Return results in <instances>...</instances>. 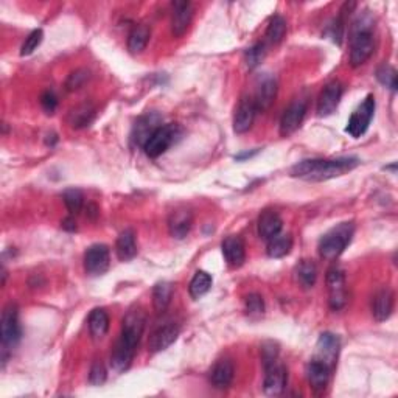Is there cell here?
I'll use <instances>...</instances> for the list:
<instances>
[{"label":"cell","instance_id":"60d3db41","mask_svg":"<svg viewBox=\"0 0 398 398\" xmlns=\"http://www.w3.org/2000/svg\"><path fill=\"white\" fill-rule=\"evenodd\" d=\"M41 104H43L44 111L47 114H53L58 106V98L53 91H45L43 93V97H41Z\"/></svg>","mask_w":398,"mask_h":398},{"label":"cell","instance_id":"52a82bcc","mask_svg":"<svg viewBox=\"0 0 398 398\" xmlns=\"http://www.w3.org/2000/svg\"><path fill=\"white\" fill-rule=\"evenodd\" d=\"M373 115H375V97H373V95H367L364 102L350 115L346 128L347 134L352 135L353 139H360L361 135H364L367 129H369Z\"/></svg>","mask_w":398,"mask_h":398},{"label":"cell","instance_id":"484cf974","mask_svg":"<svg viewBox=\"0 0 398 398\" xmlns=\"http://www.w3.org/2000/svg\"><path fill=\"white\" fill-rule=\"evenodd\" d=\"M89 331L95 341L103 340L106 333L109 331V316L103 308H95V310L89 314L87 319Z\"/></svg>","mask_w":398,"mask_h":398},{"label":"cell","instance_id":"e0dca14e","mask_svg":"<svg viewBox=\"0 0 398 398\" xmlns=\"http://www.w3.org/2000/svg\"><path fill=\"white\" fill-rule=\"evenodd\" d=\"M257 108L252 97H243L236 106L235 117H234V131L236 134H245L252 128L255 115H257Z\"/></svg>","mask_w":398,"mask_h":398},{"label":"cell","instance_id":"836d02e7","mask_svg":"<svg viewBox=\"0 0 398 398\" xmlns=\"http://www.w3.org/2000/svg\"><path fill=\"white\" fill-rule=\"evenodd\" d=\"M63 198L65 207H67V210L72 213V215H76V213L81 212L82 204H85V196H82L78 188L65 190Z\"/></svg>","mask_w":398,"mask_h":398},{"label":"cell","instance_id":"5b68a950","mask_svg":"<svg viewBox=\"0 0 398 398\" xmlns=\"http://www.w3.org/2000/svg\"><path fill=\"white\" fill-rule=\"evenodd\" d=\"M182 134V129L179 128V124L176 123H168L162 124L156 133H154L144 146L145 154L148 157L156 159L159 156H162L164 153H167L170 150L171 145H175L177 140H179Z\"/></svg>","mask_w":398,"mask_h":398},{"label":"cell","instance_id":"7c38bea8","mask_svg":"<svg viewBox=\"0 0 398 398\" xmlns=\"http://www.w3.org/2000/svg\"><path fill=\"white\" fill-rule=\"evenodd\" d=\"M340 350H341L340 338L330 333V331H325V333L319 336L316 344V356H314V358L322 361L324 364H327L331 371H333L338 356H340Z\"/></svg>","mask_w":398,"mask_h":398},{"label":"cell","instance_id":"83f0119b","mask_svg":"<svg viewBox=\"0 0 398 398\" xmlns=\"http://www.w3.org/2000/svg\"><path fill=\"white\" fill-rule=\"evenodd\" d=\"M93 118H95L93 106L91 103H82V104H78L76 108L70 111L69 123L72 128L81 129V128L89 126V124L92 123Z\"/></svg>","mask_w":398,"mask_h":398},{"label":"cell","instance_id":"7402d4cb","mask_svg":"<svg viewBox=\"0 0 398 398\" xmlns=\"http://www.w3.org/2000/svg\"><path fill=\"white\" fill-rule=\"evenodd\" d=\"M235 375L234 362L230 360H219L210 371V383L215 389H228Z\"/></svg>","mask_w":398,"mask_h":398},{"label":"cell","instance_id":"7bdbcfd3","mask_svg":"<svg viewBox=\"0 0 398 398\" xmlns=\"http://www.w3.org/2000/svg\"><path fill=\"white\" fill-rule=\"evenodd\" d=\"M257 153H258V150H255L252 153H243V154H239V156H235V159L236 160H245V159L251 157V156H254V154H257Z\"/></svg>","mask_w":398,"mask_h":398},{"label":"cell","instance_id":"d4e9b609","mask_svg":"<svg viewBox=\"0 0 398 398\" xmlns=\"http://www.w3.org/2000/svg\"><path fill=\"white\" fill-rule=\"evenodd\" d=\"M115 254L120 261H129L137 255V243L133 229L123 230L115 241Z\"/></svg>","mask_w":398,"mask_h":398},{"label":"cell","instance_id":"e575fe53","mask_svg":"<svg viewBox=\"0 0 398 398\" xmlns=\"http://www.w3.org/2000/svg\"><path fill=\"white\" fill-rule=\"evenodd\" d=\"M377 78L383 86L389 87L392 92L397 91V87H398L397 72H395V69L392 67V65H389V64L379 65L378 70H377Z\"/></svg>","mask_w":398,"mask_h":398},{"label":"cell","instance_id":"9c48e42d","mask_svg":"<svg viewBox=\"0 0 398 398\" xmlns=\"http://www.w3.org/2000/svg\"><path fill=\"white\" fill-rule=\"evenodd\" d=\"M327 287H329V304L331 310H341L347 304L346 277L340 268H331L327 272Z\"/></svg>","mask_w":398,"mask_h":398},{"label":"cell","instance_id":"d6986e66","mask_svg":"<svg viewBox=\"0 0 398 398\" xmlns=\"http://www.w3.org/2000/svg\"><path fill=\"white\" fill-rule=\"evenodd\" d=\"M193 225V213L186 207H179L170 213L168 232L176 240H184L190 234Z\"/></svg>","mask_w":398,"mask_h":398},{"label":"cell","instance_id":"44dd1931","mask_svg":"<svg viewBox=\"0 0 398 398\" xmlns=\"http://www.w3.org/2000/svg\"><path fill=\"white\" fill-rule=\"evenodd\" d=\"M394 299L395 296L388 287L377 291L372 299V314L375 320L383 322V320H388L390 318L392 311H394Z\"/></svg>","mask_w":398,"mask_h":398},{"label":"cell","instance_id":"4316f807","mask_svg":"<svg viewBox=\"0 0 398 398\" xmlns=\"http://www.w3.org/2000/svg\"><path fill=\"white\" fill-rule=\"evenodd\" d=\"M296 282L304 289H310L318 280V268L311 260H302L294 271Z\"/></svg>","mask_w":398,"mask_h":398},{"label":"cell","instance_id":"8992f818","mask_svg":"<svg viewBox=\"0 0 398 398\" xmlns=\"http://www.w3.org/2000/svg\"><path fill=\"white\" fill-rule=\"evenodd\" d=\"M22 338V329L19 324V311L14 304L3 308L2 319H0V340H2L3 353L14 349Z\"/></svg>","mask_w":398,"mask_h":398},{"label":"cell","instance_id":"ba28073f","mask_svg":"<svg viewBox=\"0 0 398 398\" xmlns=\"http://www.w3.org/2000/svg\"><path fill=\"white\" fill-rule=\"evenodd\" d=\"M265 372H266L263 382L265 394L269 397L282 395L288 383L287 367L276 360L268 362V364H265Z\"/></svg>","mask_w":398,"mask_h":398},{"label":"cell","instance_id":"4fadbf2b","mask_svg":"<svg viewBox=\"0 0 398 398\" xmlns=\"http://www.w3.org/2000/svg\"><path fill=\"white\" fill-rule=\"evenodd\" d=\"M276 97H277V80L268 74L260 76L252 97L257 111L269 109L271 104L276 102Z\"/></svg>","mask_w":398,"mask_h":398},{"label":"cell","instance_id":"4dcf8cb0","mask_svg":"<svg viewBox=\"0 0 398 398\" xmlns=\"http://www.w3.org/2000/svg\"><path fill=\"white\" fill-rule=\"evenodd\" d=\"M171 297H173V285L168 282H159L153 289V305L156 311L162 313L167 310Z\"/></svg>","mask_w":398,"mask_h":398},{"label":"cell","instance_id":"8d00e7d4","mask_svg":"<svg viewBox=\"0 0 398 398\" xmlns=\"http://www.w3.org/2000/svg\"><path fill=\"white\" fill-rule=\"evenodd\" d=\"M89 78H91V72H89L87 69L75 70V72H72V74L69 75L67 81H65V89H67L69 92L78 91V89H81L82 86L86 85V82L89 81Z\"/></svg>","mask_w":398,"mask_h":398},{"label":"cell","instance_id":"9a60e30c","mask_svg":"<svg viewBox=\"0 0 398 398\" xmlns=\"http://www.w3.org/2000/svg\"><path fill=\"white\" fill-rule=\"evenodd\" d=\"M307 115V102L305 100H296L285 109L280 120V134L283 137L294 134L300 128L302 122Z\"/></svg>","mask_w":398,"mask_h":398},{"label":"cell","instance_id":"277c9868","mask_svg":"<svg viewBox=\"0 0 398 398\" xmlns=\"http://www.w3.org/2000/svg\"><path fill=\"white\" fill-rule=\"evenodd\" d=\"M145 324H146V313L144 311V308L140 307L131 308L126 313V316L123 318L122 333L118 336L115 344L124 347L133 353L137 352L142 335H144L145 331Z\"/></svg>","mask_w":398,"mask_h":398},{"label":"cell","instance_id":"2e32d148","mask_svg":"<svg viewBox=\"0 0 398 398\" xmlns=\"http://www.w3.org/2000/svg\"><path fill=\"white\" fill-rule=\"evenodd\" d=\"M342 97V85L340 81H331L324 87L318 100V115L329 117L336 112Z\"/></svg>","mask_w":398,"mask_h":398},{"label":"cell","instance_id":"f1b7e54d","mask_svg":"<svg viewBox=\"0 0 398 398\" xmlns=\"http://www.w3.org/2000/svg\"><path fill=\"white\" fill-rule=\"evenodd\" d=\"M151 36V30L146 25H135L131 30L129 36H128V50L134 55L142 53L145 50V47L150 41Z\"/></svg>","mask_w":398,"mask_h":398},{"label":"cell","instance_id":"6da1fadb","mask_svg":"<svg viewBox=\"0 0 398 398\" xmlns=\"http://www.w3.org/2000/svg\"><path fill=\"white\" fill-rule=\"evenodd\" d=\"M358 157H338V159H308L296 164L291 168V176L310 182H322L335 179L358 167Z\"/></svg>","mask_w":398,"mask_h":398},{"label":"cell","instance_id":"ac0fdd59","mask_svg":"<svg viewBox=\"0 0 398 398\" xmlns=\"http://www.w3.org/2000/svg\"><path fill=\"white\" fill-rule=\"evenodd\" d=\"M193 19V5L187 0H179L173 3V16H171V32L176 38H181L187 33V30Z\"/></svg>","mask_w":398,"mask_h":398},{"label":"cell","instance_id":"30bf717a","mask_svg":"<svg viewBox=\"0 0 398 398\" xmlns=\"http://www.w3.org/2000/svg\"><path fill=\"white\" fill-rule=\"evenodd\" d=\"M162 126V117L157 112H146L142 117L137 118V122L134 123L133 133H131V142L135 146L144 148L148 139L156 133V131Z\"/></svg>","mask_w":398,"mask_h":398},{"label":"cell","instance_id":"603a6c76","mask_svg":"<svg viewBox=\"0 0 398 398\" xmlns=\"http://www.w3.org/2000/svg\"><path fill=\"white\" fill-rule=\"evenodd\" d=\"M283 221L280 215L274 210H265L258 218V235L261 240L269 241L272 236L282 232Z\"/></svg>","mask_w":398,"mask_h":398},{"label":"cell","instance_id":"b9f144b4","mask_svg":"<svg viewBox=\"0 0 398 398\" xmlns=\"http://www.w3.org/2000/svg\"><path fill=\"white\" fill-rule=\"evenodd\" d=\"M63 229L64 230H69V232H74L76 230V223L74 218H65L63 221Z\"/></svg>","mask_w":398,"mask_h":398},{"label":"cell","instance_id":"f546056e","mask_svg":"<svg viewBox=\"0 0 398 398\" xmlns=\"http://www.w3.org/2000/svg\"><path fill=\"white\" fill-rule=\"evenodd\" d=\"M293 249V239L289 234H278L268 241V247L266 252L271 258H282L285 255H288Z\"/></svg>","mask_w":398,"mask_h":398},{"label":"cell","instance_id":"d590c367","mask_svg":"<svg viewBox=\"0 0 398 398\" xmlns=\"http://www.w3.org/2000/svg\"><path fill=\"white\" fill-rule=\"evenodd\" d=\"M266 56V45L265 43L254 44L251 49H247L245 53V61L249 69L258 67Z\"/></svg>","mask_w":398,"mask_h":398},{"label":"cell","instance_id":"cb8c5ba5","mask_svg":"<svg viewBox=\"0 0 398 398\" xmlns=\"http://www.w3.org/2000/svg\"><path fill=\"white\" fill-rule=\"evenodd\" d=\"M330 375H331V369L327 364H324L322 361L314 358L308 362L307 377H308V383L311 384V388L314 390H324L330 382Z\"/></svg>","mask_w":398,"mask_h":398},{"label":"cell","instance_id":"d6a6232c","mask_svg":"<svg viewBox=\"0 0 398 398\" xmlns=\"http://www.w3.org/2000/svg\"><path fill=\"white\" fill-rule=\"evenodd\" d=\"M285 34H287V21L277 14L269 21L268 28H266V41L272 45H277L282 43Z\"/></svg>","mask_w":398,"mask_h":398},{"label":"cell","instance_id":"1f68e13d","mask_svg":"<svg viewBox=\"0 0 398 398\" xmlns=\"http://www.w3.org/2000/svg\"><path fill=\"white\" fill-rule=\"evenodd\" d=\"M212 288V276L206 271H198L193 276L192 282H190L188 293L192 296V299H201L204 294L209 293Z\"/></svg>","mask_w":398,"mask_h":398},{"label":"cell","instance_id":"f35d334b","mask_svg":"<svg viewBox=\"0 0 398 398\" xmlns=\"http://www.w3.org/2000/svg\"><path fill=\"white\" fill-rule=\"evenodd\" d=\"M245 307H246V313L249 314V316H261V314L265 313L263 297L257 293L246 296Z\"/></svg>","mask_w":398,"mask_h":398},{"label":"cell","instance_id":"7a4b0ae2","mask_svg":"<svg viewBox=\"0 0 398 398\" xmlns=\"http://www.w3.org/2000/svg\"><path fill=\"white\" fill-rule=\"evenodd\" d=\"M375 23L369 13H362L353 22L350 34V64L360 67L373 55L375 50Z\"/></svg>","mask_w":398,"mask_h":398},{"label":"cell","instance_id":"ab89813d","mask_svg":"<svg viewBox=\"0 0 398 398\" xmlns=\"http://www.w3.org/2000/svg\"><path fill=\"white\" fill-rule=\"evenodd\" d=\"M106 378H108L106 367L100 361H95L91 367V372H89V382L93 386H102L106 382Z\"/></svg>","mask_w":398,"mask_h":398},{"label":"cell","instance_id":"74e56055","mask_svg":"<svg viewBox=\"0 0 398 398\" xmlns=\"http://www.w3.org/2000/svg\"><path fill=\"white\" fill-rule=\"evenodd\" d=\"M43 39H44V32H43V30H41V28L33 30V32L28 34V38L25 39V43L22 44L21 55L22 56L32 55V53L41 45V43H43Z\"/></svg>","mask_w":398,"mask_h":398},{"label":"cell","instance_id":"8fae6325","mask_svg":"<svg viewBox=\"0 0 398 398\" xmlns=\"http://www.w3.org/2000/svg\"><path fill=\"white\" fill-rule=\"evenodd\" d=\"M111 254L106 245H93L85 254V269L89 276H103L109 269Z\"/></svg>","mask_w":398,"mask_h":398},{"label":"cell","instance_id":"5bb4252c","mask_svg":"<svg viewBox=\"0 0 398 398\" xmlns=\"http://www.w3.org/2000/svg\"><path fill=\"white\" fill-rule=\"evenodd\" d=\"M179 331V325L176 322H165L164 325H159L157 329H154L150 336V341H148L150 352L159 353L167 350L171 344L176 342Z\"/></svg>","mask_w":398,"mask_h":398},{"label":"cell","instance_id":"ffe728a7","mask_svg":"<svg viewBox=\"0 0 398 398\" xmlns=\"http://www.w3.org/2000/svg\"><path fill=\"white\" fill-rule=\"evenodd\" d=\"M223 255L230 268H240L246 260V246L240 236L232 235L223 241Z\"/></svg>","mask_w":398,"mask_h":398},{"label":"cell","instance_id":"3957f363","mask_svg":"<svg viewBox=\"0 0 398 398\" xmlns=\"http://www.w3.org/2000/svg\"><path fill=\"white\" fill-rule=\"evenodd\" d=\"M355 225L353 223H341L320 239L319 254L325 260H336L346 251L350 241L353 239Z\"/></svg>","mask_w":398,"mask_h":398}]
</instances>
